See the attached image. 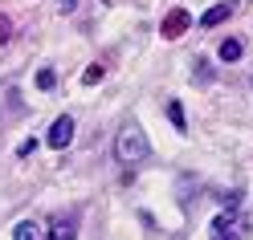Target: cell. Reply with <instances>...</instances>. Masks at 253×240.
<instances>
[{
	"mask_svg": "<svg viewBox=\"0 0 253 240\" xmlns=\"http://www.w3.org/2000/svg\"><path fill=\"white\" fill-rule=\"evenodd\" d=\"M245 220H237L233 212H220L212 220V240H245Z\"/></svg>",
	"mask_w": 253,
	"mask_h": 240,
	"instance_id": "cell-2",
	"label": "cell"
},
{
	"mask_svg": "<svg viewBox=\"0 0 253 240\" xmlns=\"http://www.w3.org/2000/svg\"><path fill=\"white\" fill-rule=\"evenodd\" d=\"M241 53H245V41L241 37H225L216 45V57L225 61V66H233V61H241Z\"/></svg>",
	"mask_w": 253,
	"mask_h": 240,
	"instance_id": "cell-7",
	"label": "cell"
},
{
	"mask_svg": "<svg viewBox=\"0 0 253 240\" xmlns=\"http://www.w3.org/2000/svg\"><path fill=\"white\" fill-rule=\"evenodd\" d=\"M115 155H119L123 167H135V163H143V159H151V142H147L143 126H139L135 118L123 122V131H119V138H115Z\"/></svg>",
	"mask_w": 253,
	"mask_h": 240,
	"instance_id": "cell-1",
	"label": "cell"
},
{
	"mask_svg": "<svg viewBox=\"0 0 253 240\" xmlns=\"http://www.w3.org/2000/svg\"><path fill=\"white\" fill-rule=\"evenodd\" d=\"M82 82H86V86H98V82H102V66H90V69L82 73Z\"/></svg>",
	"mask_w": 253,
	"mask_h": 240,
	"instance_id": "cell-12",
	"label": "cell"
},
{
	"mask_svg": "<svg viewBox=\"0 0 253 240\" xmlns=\"http://www.w3.org/2000/svg\"><path fill=\"white\" fill-rule=\"evenodd\" d=\"M57 4H66V8H74V0H57Z\"/></svg>",
	"mask_w": 253,
	"mask_h": 240,
	"instance_id": "cell-14",
	"label": "cell"
},
{
	"mask_svg": "<svg viewBox=\"0 0 253 240\" xmlns=\"http://www.w3.org/2000/svg\"><path fill=\"white\" fill-rule=\"evenodd\" d=\"M49 240H78V216H74V212L53 216V224H49Z\"/></svg>",
	"mask_w": 253,
	"mask_h": 240,
	"instance_id": "cell-5",
	"label": "cell"
},
{
	"mask_svg": "<svg viewBox=\"0 0 253 240\" xmlns=\"http://www.w3.org/2000/svg\"><path fill=\"white\" fill-rule=\"evenodd\" d=\"M53 86H57V73H53L49 66L37 69V90H53Z\"/></svg>",
	"mask_w": 253,
	"mask_h": 240,
	"instance_id": "cell-10",
	"label": "cell"
},
{
	"mask_svg": "<svg viewBox=\"0 0 253 240\" xmlns=\"http://www.w3.org/2000/svg\"><path fill=\"white\" fill-rule=\"evenodd\" d=\"M233 12H237V0H220V4H212V8L200 17V25H204V29H212V25H220V21H229Z\"/></svg>",
	"mask_w": 253,
	"mask_h": 240,
	"instance_id": "cell-6",
	"label": "cell"
},
{
	"mask_svg": "<svg viewBox=\"0 0 253 240\" xmlns=\"http://www.w3.org/2000/svg\"><path fill=\"white\" fill-rule=\"evenodd\" d=\"M8 41H12V21L0 12V45H8Z\"/></svg>",
	"mask_w": 253,
	"mask_h": 240,
	"instance_id": "cell-11",
	"label": "cell"
},
{
	"mask_svg": "<svg viewBox=\"0 0 253 240\" xmlns=\"http://www.w3.org/2000/svg\"><path fill=\"white\" fill-rule=\"evenodd\" d=\"M12 240H41V228L33 220H21L17 228H12Z\"/></svg>",
	"mask_w": 253,
	"mask_h": 240,
	"instance_id": "cell-8",
	"label": "cell"
},
{
	"mask_svg": "<svg viewBox=\"0 0 253 240\" xmlns=\"http://www.w3.org/2000/svg\"><path fill=\"white\" fill-rule=\"evenodd\" d=\"M196 77H200V82H212V66H209V61H196Z\"/></svg>",
	"mask_w": 253,
	"mask_h": 240,
	"instance_id": "cell-13",
	"label": "cell"
},
{
	"mask_svg": "<svg viewBox=\"0 0 253 240\" xmlns=\"http://www.w3.org/2000/svg\"><path fill=\"white\" fill-rule=\"evenodd\" d=\"M188 25H192V12H188V8H171L168 17H164V25H160V33H164L168 41H176V37L188 33Z\"/></svg>",
	"mask_w": 253,
	"mask_h": 240,
	"instance_id": "cell-3",
	"label": "cell"
},
{
	"mask_svg": "<svg viewBox=\"0 0 253 240\" xmlns=\"http://www.w3.org/2000/svg\"><path fill=\"white\" fill-rule=\"evenodd\" d=\"M168 118H171L176 131H188V118H184V106L180 102H168Z\"/></svg>",
	"mask_w": 253,
	"mask_h": 240,
	"instance_id": "cell-9",
	"label": "cell"
},
{
	"mask_svg": "<svg viewBox=\"0 0 253 240\" xmlns=\"http://www.w3.org/2000/svg\"><path fill=\"white\" fill-rule=\"evenodd\" d=\"M45 142H49L53 151H66L70 142H74V118H70V114L53 118V126H49V138H45Z\"/></svg>",
	"mask_w": 253,
	"mask_h": 240,
	"instance_id": "cell-4",
	"label": "cell"
}]
</instances>
